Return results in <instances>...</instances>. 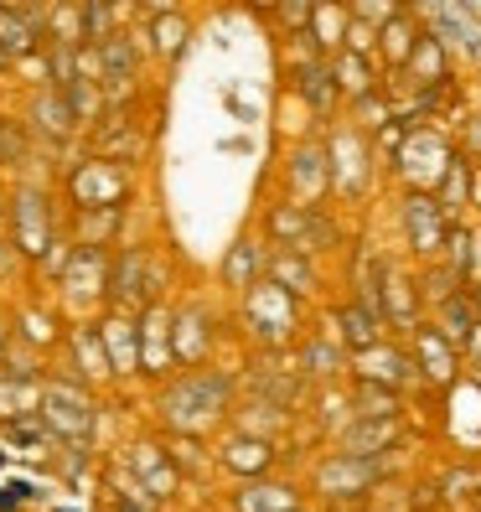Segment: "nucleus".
Returning <instances> with one entry per match:
<instances>
[{"label":"nucleus","instance_id":"f257e3e1","mask_svg":"<svg viewBox=\"0 0 481 512\" xmlns=\"http://www.w3.org/2000/svg\"><path fill=\"white\" fill-rule=\"evenodd\" d=\"M404 228H409V244L419 254H440V244H450V223H445V207L435 197H409L404 202Z\"/></svg>","mask_w":481,"mask_h":512},{"label":"nucleus","instance_id":"f03ea898","mask_svg":"<svg viewBox=\"0 0 481 512\" xmlns=\"http://www.w3.org/2000/svg\"><path fill=\"white\" fill-rule=\"evenodd\" d=\"M373 476H378V466H373V461L347 456V450H342V456H332V461L321 466V487L332 492V497H352V492H363Z\"/></svg>","mask_w":481,"mask_h":512},{"label":"nucleus","instance_id":"7ed1b4c3","mask_svg":"<svg viewBox=\"0 0 481 512\" xmlns=\"http://www.w3.org/2000/svg\"><path fill=\"white\" fill-rule=\"evenodd\" d=\"M481 326V311H476V300L471 295H450L445 306H440V337L450 342V347H461V342H471V331Z\"/></svg>","mask_w":481,"mask_h":512},{"label":"nucleus","instance_id":"20e7f679","mask_svg":"<svg viewBox=\"0 0 481 512\" xmlns=\"http://www.w3.org/2000/svg\"><path fill=\"white\" fill-rule=\"evenodd\" d=\"M399 440V419H363L352 435H347V456H363V461H373L378 450H388Z\"/></svg>","mask_w":481,"mask_h":512},{"label":"nucleus","instance_id":"39448f33","mask_svg":"<svg viewBox=\"0 0 481 512\" xmlns=\"http://www.w3.org/2000/svg\"><path fill=\"white\" fill-rule=\"evenodd\" d=\"M409 73L425 83V88H440L450 73H445V42L440 37H419L414 57H409Z\"/></svg>","mask_w":481,"mask_h":512},{"label":"nucleus","instance_id":"423d86ee","mask_svg":"<svg viewBox=\"0 0 481 512\" xmlns=\"http://www.w3.org/2000/svg\"><path fill=\"white\" fill-rule=\"evenodd\" d=\"M378 311H368V306H347L342 311V337H347V347H357V352H373L378 347Z\"/></svg>","mask_w":481,"mask_h":512},{"label":"nucleus","instance_id":"0eeeda50","mask_svg":"<svg viewBox=\"0 0 481 512\" xmlns=\"http://www.w3.org/2000/svg\"><path fill=\"white\" fill-rule=\"evenodd\" d=\"M47 409H52V419H57L68 435H83V430H88V399L68 394V388H47Z\"/></svg>","mask_w":481,"mask_h":512},{"label":"nucleus","instance_id":"6e6552de","mask_svg":"<svg viewBox=\"0 0 481 512\" xmlns=\"http://www.w3.org/2000/svg\"><path fill=\"white\" fill-rule=\"evenodd\" d=\"M419 363H425V373L435 383H445L450 368H456V352H450V342L440 337V331H419Z\"/></svg>","mask_w":481,"mask_h":512},{"label":"nucleus","instance_id":"1a4fd4ad","mask_svg":"<svg viewBox=\"0 0 481 512\" xmlns=\"http://www.w3.org/2000/svg\"><path fill=\"white\" fill-rule=\"evenodd\" d=\"M300 94L311 99L316 114H326V109H332V99H337V78H332V68H321V63L300 68Z\"/></svg>","mask_w":481,"mask_h":512},{"label":"nucleus","instance_id":"9d476101","mask_svg":"<svg viewBox=\"0 0 481 512\" xmlns=\"http://www.w3.org/2000/svg\"><path fill=\"white\" fill-rule=\"evenodd\" d=\"M347 16H352V11H337V6H311V42H316V47H337V42H342V32H352Z\"/></svg>","mask_w":481,"mask_h":512},{"label":"nucleus","instance_id":"9b49d317","mask_svg":"<svg viewBox=\"0 0 481 512\" xmlns=\"http://www.w3.org/2000/svg\"><path fill=\"white\" fill-rule=\"evenodd\" d=\"M332 78H337V88H347V94H357V99H368V88H373L368 57H357V52H342V57H337V63H332Z\"/></svg>","mask_w":481,"mask_h":512},{"label":"nucleus","instance_id":"f8f14e48","mask_svg":"<svg viewBox=\"0 0 481 512\" xmlns=\"http://www.w3.org/2000/svg\"><path fill=\"white\" fill-rule=\"evenodd\" d=\"M378 47H383V57H388V63H399V68H409V57H414L419 37L409 32V21H388L383 32H378Z\"/></svg>","mask_w":481,"mask_h":512},{"label":"nucleus","instance_id":"ddd939ff","mask_svg":"<svg viewBox=\"0 0 481 512\" xmlns=\"http://www.w3.org/2000/svg\"><path fill=\"white\" fill-rule=\"evenodd\" d=\"M145 264H150L145 254H130L125 264H119V275H114V295H119V300H145V295H150V285L140 280Z\"/></svg>","mask_w":481,"mask_h":512},{"label":"nucleus","instance_id":"4468645a","mask_svg":"<svg viewBox=\"0 0 481 512\" xmlns=\"http://www.w3.org/2000/svg\"><path fill=\"white\" fill-rule=\"evenodd\" d=\"M466 192H471V166H466V161H456V166L445 171V187H440V207H445V213H456V207L466 202Z\"/></svg>","mask_w":481,"mask_h":512},{"label":"nucleus","instance_id":"2eb2a0df","mask_svg":"<svg viewBox=\"0 0 481 512\" xmlns=\"http://www.w3.org/2000/svg\"><path fill=\"white\" fill-rule=\"evenodd\" d=\"M357 404H363V419H394V409H399L394 388H378V383H363Z\"/></svg>","mask_w":481,"mask_h":512},{"label":"nucleus","instance_id":"dca6fc26","mask_svg":"<svg viewBox=\"0 0 481 512\" xmlns=\"http://www.w3.org/2000/svg\"><path fill=\"white\" fill-rule=\"evenodd\" d=\"M249 512H295V492L290 487H254V497H244Z\"/></svg>","mask_w":481,"mask_h":512},{"label":"nucleus","instance_id":"f3484780","mask_svg":"<svg viewBox=\"0 0 481 512\" xmlns=\"http://www.w3.org/2000/svg\"><path fill=\"white\" fill-rule=\"evenodd\" d=\"M275 280H280V290H311V264L280 254V259H275Z\"/></svg>","mask_w":481,"mask_h":512},{"label":"nucleus","instance_id":"a211bd4d","mask_svg":"<svg viewBox=\"0 0 481 512\" xmlns=\"http://www.w3.org/2000/svg\"><path fill=\"white\" fill-rule=\"evenodd\" d=\"M37 228L47 233V218H37V192L21 197V233H26V249H42L37 244Z\"/></svg>","mask_w":481,"mask_h":512},{"label":"nucleus","instance_id":"6ab92c4d","mask_svg":"<svg viewBox=\"0 0 481 512\" xmlns=\"http://www.w3.org/2000/svg\"><path fill=\"white\" fill-rule=\"evenodd\" d=\"M295 182H306V192H321V156H316V150L295 156Z\"/></svg>","mask_w":481,"mask_h":512},{"label":"nucleus","instance_id":"aec40b11","mask_svg":"<svg viewBox=\"0 0 481 512\" xmlns=\"http://www.w3.org/2000/svg\"><path fill=\"white\" fill-rule=\"evenodd\" d=\"M244 275H254V249H249V244H238L233 259H228V280H233V285H244Z\"/></svg>","mask_w":481,"mask_h":512},{"label":"nucleus","instance_id":"412c9836","mask_svg":"<svg viewBox=\"0 0 481 512\" xmlns=\"http://www.w3.org/2000/svg\"><path fill=\"white\" fill-rule=\"evenodd\" d=\"M228 461H233V466H249V471H254V466H264V461H269V450H264L259 440H249V445H233V456H228Z\"/></svg>","mask_w":481,"mask_h":512},{"label":"nucleus","instance_id":"4be33fe9","mask_svg":"<svg viewBox=\"0 0 481 512\" xmlns=\"http://www.w3.org/2000/svg\"><path fill=\"white\" fill-rule=\"evenodd\" d=\"M104 68H109V78L130 73V47H125V42H109V52H104Z\"/></svg>","mask_w":481,"mask_h":512},{"label":"nucleus","instance_id":"5701e85b","mask_svg":"<svg viewBox=\"0 0 481 512\" xmlns=\"http://www.w3.org/2000/svg\"><path fill=\"white\" fill-rule=\"evenodd\" d=\"M156 47H161V52H182V21H171V26L161 21V26H156Z\"/></svg>","mask_w":481,"mask_h":512},{"label":"nucleus","instance_id":"b1692460","mask_svg":"<svg viewBox=\"0 0 481 512\" xmlns=\"http://www.w3.org/2000/svg\"><path fill=\"white\" fill-rule=\"evenodd\" d=\"M83 16H88V37L104 42V32H109V16H114V11H109V6H88Z\"/></svg>","mask_w":481,"mask_h":512},{"label":"nucleus","instance_id":"393cba45","mask_svg":"<svg viewBox=\"0 0 481 512\" xmlns=\"http://www.w3.org/2000/svg\"><path fill=\"white\" fill-rule=\"evenodd\" d=\"M26 492H32V487H21V481H16V487H6V492H0V507H16Z\"/></svg>","mask_w":481,"mask_h":512},{"label":"nucleus","instance_id":"a878e982","mask_svg":"<svg viewBox=\"0 0 481 512\" xmlns=\"http://www.w3.org/2000/svg\"><path fill=\"white\" fill-rule=\"evenodd\" d=\"M476 311H481V295H476Z\"/></svg>","mask_w":481,"mask_h":512}]
</instances>
